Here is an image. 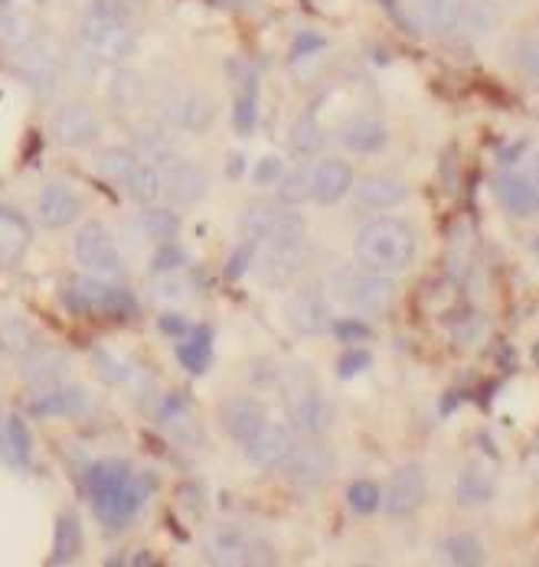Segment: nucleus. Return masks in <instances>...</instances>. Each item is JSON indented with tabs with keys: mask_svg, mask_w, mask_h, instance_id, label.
Returning <instances> with one entry per match:
<instances>
[{
	"mask_svg": "<svg viewBox=\"0 0 539 567\" xmlns=\"http://www.w3.org/2000/svg\"><path fill=\"white\" fill-rule=\"evenodd\" d=\"M85 493H89L95 518L109 532H121L124 525H131L138 518V512L144 509V499H148V486H144L141 473H134L131 463L112 460V456L89 466Z\"/></svg>",
	"mask_w": 539,
	"mask_h": 567,
	"instance_id": "f257e3e1",
	"label": "nucleus"
},
{
	"mask_svg": "<svg viewBox=\"0 0 539 567\" xmlns=\"http://www.w3.org/2000/svg\"><path fill=\"white\" fill-rule=\"evenodd\" d=\"M354 258L373 275L396 278L416 261V231L399 219H373L354 238Z\"/></svg>",
	"mask_w": 539,
	"mask_h": 567,
	"instance_id": "f03ea898",
	"label": "nucleus"
},
{
	"mask_svg": "<svg viewBox=\"0 0 539 567\" xmlns=\"http://www.w3.org/2000/svg\"><path fill=\"white\" fill-rule=\"evenodd\" d=\"M75 37H79L82 50L99 62H121V59L134 56V50H138V30L131 27V20H124L115 10H109L95 0L82 13Z\"/></svg>",
	"mask_w": 539,
	"mask_h": 567,
	"instance_id": "7ed1b4c3",
	"label": "nucleus"
},
{
	"mask_svg": "<svg viewBox=\"0 0 539 567\" xmlns=\"http://www.w3.org/2000/svg\"><path fill=\"white\" fill-rule=\"evenodd\" d=\"M327 293L347 313L379 317L393 303V281L386 275H373L366 268H337L327 281Z\"/></svg>",
	"mask_w": 539,
	"mask_h": 567,
	"instance_id": "20e7f679",
	"label": "nucleus"
},
{
	"mask_svg": "<svg viewBox=\"0 0 539 567\" xmlns=\"http://www.w3.org/2000/svg\"><path fill=\"white\" fill-rule=\"evenodd\" d=\"M203 558L210 565L223 567L272 565L275 561V548L255 528H245V525H216L203 538Z\"/></svg>",
	"mask_w": 539,
	"mask_h": 567,
	"instance_id": "39448f33",
	"label": "nucleus"
},
{
	"mask_svg": "<svg viewBox=\"0 0 539 567\" xmlns=\"http://www.w3.org/2000/svg\"><path fill=\"white\" fill-rule=\"evenodd\" d=\"M282 392H285V411H288L292 431H298L304 437H317L330 427V404L314 389V379L307 375L304 365L285 375Z\"/></svg>",
	"mask_w": 539,
	"mask_h": 567,
	"instance_id": "423d86ee",
	"label": "nucleus"
},
{
	"mask_svg": "<svg viewBox=\"0 0 539 567\" xmlns=\"http://www.w3.org/2000/svg\"><path fill=\"white\" fill-rule=\"evenodd\" d=\"M62 303L72 313H82V317L99 313V317H109V320H128L138 310V303H134V297L128 290L109 287V284L95 281V278H75V281L65 284Z\"/></svg>",
	"mask_w": 539,
	"mask_h": 567,
	"instance_id": "0eeeda50",
	"label": "nucleus"
},
{
	"mask_svg": "<svg viewBox=\"0 0 539 567\" xmlns=\"http://www.w3.org/2000/svg\"><path fill=\"white\" fill-rule=\"evenodd\" d=\"M242 231L248 241H275V238H304V219L295 209L275 206V203H252L242 213Z\"/></svg>",
	"mask_w": 539,
	"mask_h": 567,
	"instance_id": "6e6552de",
	"label": "nucleus"
},
{
	"mask_svg": "<svg viewBox=\"0 0 539 567\" xmlns=\"http://www.w3.org/2000/svg\"><path fill=\"white\" fill-rule=\"evenodd\" d=\"M301 265H304V238H275V241H262L258 245V281L265 287H285L298 278Z\"/></svg>",
	"mask_w": 539,
	"mask_h": 567,
	"instance_id": "1a4fd4ad",
	"label": "nucleus"
},
{
	"mask_svg": "<svg viewBox=\"0 0 539 567\" xmlns=\"http://www.w3.org/2000/svg\"><path fill=\"white\" fill-rule=\"evenodd\" d=\"M72 255L79 261V268H85L89 275H115L121 271V255L112 231L102 223H85L79 228L75 241H72Z\"/></svg>",
	"mask_w": 539,
	"mask_h": 567,
	"instance_id": "9d476101",
	"label": "nucleus"
},
{
	"mask_svg": "<svg viewBox=\"0 0 539 567\" xmlns=\"http://www.w3.org/2000/svg\"><path fill=\"white\" fill-rule=\"evenodd\" d=\"M245 460L258 470H282L288 463V456L295 454V434L285 424L265 421L245 444H240Z\"/></svg>",
	"mask_w": 539,
	"mask_h": 567,
	"instance_id": "9b49d317",
	"label": "nucleus"
},
{
	"mask_svg": "<svg viewBox=\"0 0 539 567\" xmlns=\"http://www.w3.org/2000/svg\"><path fill=\"white\" fill-rule=\"evenodd\" d=\"M216 117V109L213 102L203 95V92H193V89H177L171 95H164L161 102V121L177 127V131H206Z\"/></svg>",
	"mask_w": 539,
	"mask_h": 567,
	"instance_id": "f8f14e48",
	"label": "nucleus"
},
{
	"mask_svg": "<svg viewBox=\"0 0 539 567\" xmlns=\"http://www.w3.org/2000/svg\"><path fill=\"white\" fill-rule=\"evenodd\" d=\"M50 134L60 141L62 147H89L95 144V137L102 134V121L89 105H62L50 117Z\"/></svg>",
	"mask_w": 539,
	"mask_h": 567,
	"instance_id": "ddd939ff",
	"label": "nucleus"
},
{
	"mask_svg": "<svg viewBox=\"0 0 539 567\" xmlns=\"http://www.w3.org/2000/svg\"><path fill=\"white\" fill-rule=\"evenodd\" d=\"M164 171V196L174 206H193L206 196L210 189V176L203 167H196L193 161H180L174 157L171 164L161 167Z\"/></svg>",
	"mask_w": 539,
	"mask_h": 567,
	"instance_id": "4468645a",
	"label": "nucleus"
},
{
	"mask_svg": "<svg viewBox=\"0 0 539 567\" xmlns=\"http://www.w3.org/2000/svg\"><path fill=\"white\" fill-rule=\"evenodd\" d=\"M285 323L292 333L298 337H317L327 323H330V313H327V300L317 293V290H298L285 300Z\"/></svg>",
	"mask_w": 539,
	"mask_h": 567,
	"instance_id": "2eb2a0df",
	"label": "nucleus"
},
{
	"mask_svg": "<svg viewBox=\"0 0 539 567\" xmlns=\"http://www.w3.org/2000/svg\"><path fill=\"white\" fill-rule=\"evenodd\" d=\"M157 424H161V431H164L177 447L193 451V447H200V444H203L200 421H196V414L190 411V404H186V398L183 395H171L161 401Z\"/></svg>",
	"mask_w": 539,
	"mask_h": 567,
	"instance_id": "dca6fc26",
	"label": "nucleus"
},
{
	"mask_svg": "<svg viewBox=\"0 0 539 567\" xmlns=\"http://www.w3.org/2000/svg\"><path fill=\"white\" fill-rule=\"evenodd\" d=\"M282 470L288 473V480L295 486L314 489L334 473V454L327 447H321V444H298L295 454L288 456V463Z\"/></svg>",
	"mask_w": 539,
	"mask_h": 567,
	"instance_id": "f3484780",
	"label": "nucleus"
},
{
	"mask_svg": "<svg viewBox=\"0 0 539 567\" xmlns=\"http://www.w3.org/2000/svg\"><path fill=\"white\" fill-rule=\"evenodd\" d=\"M421 499H425V470L419 463H406L403 470L393 473L383 496V509L389 515H409L419 509Z\"/></svg>",
	"mask_w": 539,
	"mask_h": 567,
	"instance_id": "a211bd4d",
	"label": "nucleus"
},
{
	"mask_svg": "<svg viewBox=\"0 0 539 567\" xmlns=\"http://www.w3.org/2000/svg\"><path fill=\"white\" fill-rule=\"evenodd\" d=\"M27 411L33 417H79L89 411V392L79 385H53L40 389L37 395L27 401Z\"/></svg>",
	"mask_w": 539,
	"mask_h": 567,
	"instance_id": "6ab92c4d",
	"label": "nucleus"
},
{
	"mask_svg": "<svg viewBox=\"0 0 539 567\" xmlns=\"http://www.w3.org/2000/svg\"><path fill=\"white\" fill-rule=\"evenodd\" d=\"M265 421H268V414L255 398L230 395L220 404V424L236 444H245Z\"/></svg>",
	"mask_w": 539,
	"mask_h": 567,
	"instance_id": "aec40b11",
	"label": "nucleus"
},
{
	"mask_svg": "<svg viewBox=\"0 0 539 567\" xmlns=\"http://www.w3.org/2000/svg\"><path fill=\"white\" fill-rule=\"evenodd\" d=\"M37 216H40V223L47 228L72 226L82 216V199L65 183H50L37 196Z\"/></svg>",
	"mask_w": 539,
	"mask_h": 567,
	"instance_id": "412c9836",
	"label": "nucleus"
},
{
	"mask_svg": "<svg viewBox=\"0 0 539 567\" xmlns=\"http://www.w3.org/2000/svg\"><path fill=\"white\" fill-rule=\"evenodd\" d=\"M20 72L27 75V82L40 92V95H50L57 89V79H60V53L50 40H37L30 43L27 50H20Z\"/></svg>",
	"mask_w": 539,
	"mask_h": 567,
	"instance_id": "4be33fe9",
	"label": "nucleus"
},
{
	"mask_svg": "<svg viewBox=\"0 0 539 567\" xmlns=\"http://www.w3.org/2000/svg\"><path fill=\"white\" fill-rule=\"evenodd\" d=\"M307 176H311V199L321 206H334L354 189V173L344 161H317Z\"/></svg>",
	"mask_w": 539,
	"mask_h": 567,
	"instance_id": "5701e85b",
	"label": "nucleus"
},
{
	"mask_svg": "<svg viewBox=\"0 0 539 567\" xmlns=\"http://www.w3.org/2000/svg\"><path fill=\"white\" fill-rule=\"evenodd\" d=\"M65 372H69V359L53 346H37L30 355L20 359V375L27 385H37V392L60 385Z\"/></svg>",
	"mask_w": 539,
	"mask_h": 567,
	"instance_id": "b1692460",
	"label": "nucleus"
},
{
	"mask_svg": "<svg viewBox=\"0 0 539 567\" xmlns=\"http://www.w3.org/2000/svg\"><path fill=\"white\" fill-rule=\"evenodd\" d=\"M494 196L497 203L517 216V219H530L539 213V193L537 186L530 183V176H517V173H500L494 179Z\"/></svg>",
	"mask_w": 539,
	"mask_h": 567,
	"instance_id": "393cba45",
	"label": "nucleus"
},
{
	"mask_svg": "<svg viewBox=\"0 0 539 567\" xmlns=\"http://www.w3.org/2000/svg\"><path fill=\"white\" fill-rule=\"evenodd\" d=\"M33 40H37L33 13H30L27 7H20L17 0L3 3V7H0V47L10 50V53H20V50H27Z\"/></svg>",
	"mask_w": 539,
	"mask_h": 567,
	"instance_id": "a878e982",
	"label": "nucleus"
},
{
	"mask_svg": "<svg viewBox=\"0 0 539 567\" xmlns=\"http://www.w3.org/2000/svg\"><path fill=\"white\" fill-rule=\"evenodd\" d=\"M30 238H33V228H30V223H27L17 209L0 206V268L17 265V261L27 255Z\"/></svg>",
	"mask_w": 539,
	"mask_h": 567,
	"instance_id": "bb28decb",
	"label": "nucleus"
},
{
	"mask_svg": "<svg viewBox=\"0 0 539 567\" xmlns=\"http://www.w3.org/2000/svg\"><path fill=\"white\" fill-rule=\"evenodd\" d=\"M354 199H357V206L373 209V213L393 209L406 199V183H399L393 176H366L354 186Z\"/></svg>",
	"mask_w": 539,
	"mask_h": 567,
	"instance_id": "cd10ccee",
	"label": "nucleus"
},
{
	"mask_svg": "<svg viewBox=\"0 0 539 567\" xmlns=\"http://www.w3.org/2000/svg\"><path fill=\"white\" fill-rule=\"evenodd\" d=\"M497 23H500V7L494 0H468L461 3L451 30H458L468 40H484L497 30Z\"/></svg>",
	"mask_w": 539,
	"mask_h": 567,
	"instance_id": "c85d7f7f",
	"label": "nucleus"
},
{
	"mask_svg": "<svg viewBox=\"0 0 539 567\" xmlns=\"http://www.w3.org/2000/svg\"><path fill=\"white\" fill-rule=\"evenodd\" d=\"M177 362L190 375H203L213 365V330L193 327L177 346Z\"/></svg>",
	"mask_w": 539,
	"mask_h": 567,
	"instance_id": "c756f323",
	"label": "nucleus"
},
{
	"mask_svg": "<svg viewBox=\"0 0 539 567\" xmlns=\"http://www.w3.org/2000/svg\"><path fill=\"white\" fill-rule=\"evenodd\" d=\"M494 493H497V483H494V476H490V470L484 463L465 466L458 483H455V496H458L461 506H484V503L494 499Z\"/></svg>",
	"mask_w": 539,
	"mask_h": 567,
	"instance_id": "7c9ffc66",
	"label": "nucleus"
},
{
	"mask_svg": "<svg viewBox=\"0 0 539 567\" xmlns=\"http://www.w3.org/2000/svg\"><path fill=\"white\" fill-rule=\"evenodd\" d=\"M340 144L350 154H376L386 147V127L376 117H354L340 131Z\"/></svg>",
	"mask_w": 539,
	"mask_h": 567,
	"instance_id": "2f4dec72",
	"label": "nucleus"
},
{
	"mask_svg": "<svg viewBox=\"0 0 539 567\" xmlns=\"http://www.w3.org/2000/svg\"><path fill=\"white\" fill-rule=\"evenodd\" d=\"M33 451V437L30 427L23 424V417H0V460L13 463V466H27Z\"/></svg>",
	"mask_w": 539,
	"mask_h": 567,
	"instance_id": "473e14b6",
	"label": "nucleus"
},
{
	"mask_svg": "<svg viewBox=\"0 0 539 567\" xmlns=\"http://www.w3.org/2000/svg\"><path fill=\"white\" fill-rule=\"evenodd\" d=\"M82 551V522L75 512H62L57 518V535H53V555L50 565H72Z\"/></svg>",
	"mask_w": 539,
	"mask_h": 567,
	"instance_id": "72a5a7b5",
	"label": "nucleus"
},
{
	"mask_svg": "<svg viewBox=\"0 0 539 567\" xmlns=\"http://www.w3.org/2000/svg\"><path fill=\"white\" fill-rule=\"evenodd\" d=\"M124 189H128V196H131L134 203L151 206V203H157V199L164 196V171H161L157 164H151V161H141V164L134 167V173L128 176Z\"/></svg>",
	"mask_w": 539,
	"mask_h": 567,
	"instance_id": "f704fd0d",
	"label": "nucleus"
},
{
	"mask_svg": "<svg viewBox=\"0 0 539 567\" xmlns=\"http://www.w3.org/2000/svg\"><path fill=\"white\" fill-rule=\"evenodd\" d=\"M465 0H413V17L421 30H451Z\"/></svg>",
	"mask_w": 539,
	"mask_h": 567,
	"instance_id": "c9c22d12",
	"label": "nucleus"
},
{
	"mask_svg": "<svg viewBox=\"0 0 539 567\" xmlns=\"http://www.w3.org/2000/svg\"><path fill=\"white\" fill-rule=\"evenodd\" d=\"M138 164H141V157L131 147H105L95 154V173L112 186H124Z\"/></svg>",
	"mask_w": 539,
	"mask_h": 567,
	"instance_id": "e433bc0d",
	"label": "nucleus"
},
{
	"mask_svg": "<svg viewBox=\"0 0 539 567\" xmlns=\"http://www.w3.org/2000/svg\"><path fill=\"white\" fill-rule=\"evenodd\" d=\"M37 333L27 320L20 317H0V352L13 355V359H23L37 349Z\"/></svg>",
	"mask_w": 539,
	"mask_h": 567,
	"instance_id": "4c0bfd02",
	"label": "nucleus"
},
{
	"mask_svg": "<svg viewBox=\"0 0 539 567\" xmlns=\"http://www.w3.org/2000/svg\"><path fill=\"white\" fill-rule=\"evenodd\" d=\"M138 228H141V235L144 238H151V241H174L180 231V216L174 209H164V206H148L144 213H138Z\"/></svg>",
	"mask_w": 539,
	"mask_h": 567,
	"instance_id": "58836bf2",
	"label": "nucleus"
},
{
	"mask_svg": "<svg viewBox=\"0 0 539 567\" xmlns=\"http://www.w3.org/2000/svg\"><path fill=\"white\" fill-rule=\"evenodd\" d=\"M134 144L141 147V161H151V164H157V167H164V164H171V161L177 157L171 137H167V131H164L161 124L138 127V131H134Z\"/></svg>",
	"mask_w": 539,
	"mask_h": 567,
	"instance_id": "ea45409f",
	"label": "nucleus"
},
{
	"mask_svg": "<svg viewBox=\"0 0 539 567\" xmlns=\"http://www.w3.org/2000/svg\"><path fill=\"white\" fill-rule=\"evenodd\" d=\"M288 144H292V154H295V157H314V154L321 151V144H324V131H321V124H317L314 112H304L295 117Z\"/></svg>",
	"mask_w": 539,
	"mask_h": 567,
	"instance_id": "a19ab883",
	"label": "nucleus"
},
{
	"mask_svg": "<svg viewBox=\"0 0 539 567\" xmlns=\"http://www.w3.org/2000/svg\"><path fill=\"white\" fill-rule=\"evenodd\" d=\"M144 99V79L134 69H115L109 79V102L119 109H134Z\"/></svg>",
	"mask_w": 539,
	"mask_h": 567,
	"instance_id": "79ce46f5",
	"label": "nucleus"
},
{
	"mask_svg": "<svg viewBox=\"0 0 539 567\" xmlns=\"http://www.w3.org/2000/svg\"><path fill=\"white\" fill-rule=\"evenodd\" d=\"M441 561L455 567L484 565V545L475 535H451L441 542Z\"/></svg>",
	"mask_w": 539,
	"mask_h": 567,
	"instance_id": "37998d69",
	"label": "nucleus"
},
{
	"mask_svg": "<svg viewBox=\"0 0 539 567\" xmlns=\"http://www.w3.org/2000/svg\"><path fill=\"white\" fill-rule=\"evenodd\" d=\"M154 300L164 303V307H180L193 297V284L186 275L177 271H164V275H154V287H151Z\"/></svg>",
	"mask_w": 539,
	"mask_h": 567,
	"instance_id": "c03bdc74",
	"label": "nucleus"
},
{
	"mask_svg": "<svg viewBox=\"0 0 539 567\" xmlns=\"http://www.w3.org/2000/svg\"><path fill=\"white\" fill-rule=\"evenodd\" d=\"M92 369H95L99 379L109 382V385H128V382L134 379V369H131L121 355H115L112 349H105V346L92 349Z\"/></svg>",
	"mask_w": 539,
	"mask_h": 567,
	"instance_id": "a18cd8bd",
	"label": "nucleus"
},
{
	"mask_svg": "<svg viewBox=\"0 0 539 567\" xmlns=\"http://www.w3.org/2000/svg\"><path fill=\"white\" fill-rule=\"evenodd\" d=\"M255 121H258V79L248 75L242 82L240 95H236V112H233V124L240 134H252L255 131Z\"/></svg>",
	"mask_w": 539,
	"mask_h": 567,
	"instance_id": "49530a36",
	"label": "nucleus"
},
{
	"mask_svg": "<svg viewBox=\"0 0 539 567\" xmlns=\"http://www.w3.org/2000/svg\"><path fill=\"white\" fill-rule=\"evenodd\" d=\"M275 186H278V203H285V206H298L304 199H311V176L301 167L292 173H282V179Z\"/></svg>",
	"mask_w": 539,
	"mask_h": 567,
	"instance_id": "de8ad7c7",
	"label": "nucleus"
},
{
	"mask_svg": "<svg viewBox=\"0 0 539 567\" xmlns=\"http://www.w3.org/2000/svg\"><path fill=\"white\" fill-rule=\"evenodd\" d=\"M347 503H350V509L359 512V515H369V512H376L383 506V493H379L376 483L357 480V483L347 486Z\"/></svg>",
	"mask_w": 539,
	"mask_h": 567,
	"instance_id": "09e8293b",
	"label": "nucleus"
},
{
	"mask_svg": "<svg viewBox=\"0 0 539 567\" xmlns=\"http://www.w3.org/2000/svg\"><path fill=\"white\" fill-rule=\"evenodd\" d=\"M186 265V251L180 248L177 241H161L154 258H151V271L154 275H164V271H177Z\"/></svg>",
	"mask_w": 539,
	"mask_h": 567,
	"instance_id": "8fccbe9b",
	"label": "nucleus"
},
{
	"mask_svg": "<svg viewBox=\"0 0 539 567\" xmlns=\"http://www.w3.org/2000/svg\"><path fill=\"white\" fill-rule=\"evenodd\" d=\"M373 365V355L366 352V349H359V346H350L344 355H340V362H337V375L340 379H354L359 372H366Z\"/></svg>",
	"mask_w": 539,
	"mask_h": 567,
	"instance_id": "3c124183",
	"label": "nucleus"
},
{
	"mask_svg": "<svg viewBox=\"0 0 539 567\" xmlns=\"http://www.w3.org/2000/svg\"><path fill=\"white\" fill-rule=\"evenodd\" d=\"M324 47H327V40L321 37V33H314V30H304L295 37V43H292V59L298 62V59H311L317 56V53H324Z\"/></svg>",
	"mask_w": 539,
	"mask_h": 567,
	"instance_id": "603ef678",
	"label": "nucleus"
},
{
	"mask_svg": "<svg viewBox=\"0 0 539 567\" xmlns=\"http://www.w3.org/2000/svg\"><path fill=\"white\" fill-rule=\"evenodd\" d=\"M282 173H285V164H282L278 157H262V161L255 164V171H252V179H255L258 186H272V183L282 179Z\"/></svg>",
	"mask_w": 539,
	"mask_h": 567,
	"instance_id": "864d4df0",
	"label": "nucleus"
},
{
	"mask_svg": "<svg viewBox=\"0 0 539 567\" xmlns=\"http://www.w3.org/2000/svg\"><path fill=\"white\" fill-rule=\"evenodd\" d=\"M334 333L347 342V346H357L359 340H369L373 337V330L366 323H359V320H337L334 323Z\"/></svg>",
	"mask_w": 539,
	"mask_h": 567,
	"instance_id": "5fc2aeb1",
	"label": "nucleus"
},
{
	"mask_svg": "<svg viewBox=\"0 0 539 567\" xmlns=\"http://www.w3.org/2000/svg\"><path fill=\"white\" fill-rule=\"evenodd\" d=\"M157 330L164 333V337H186L193 327H190V320L186 317H180V313H161V320H157Z\"/></svg>",
	"mask_w": 539,
	"mask_h": 567,
	"instance_id": "6e6d98bb",
	"label": "nucleus"
},
{
	"mask_svg": "<svg viewBox=\"0 0 539 567\" xmlns=\"http://www.w3.org/2000/svg\"><path fill=\"white\" fill-rule=\"evenodd\" d=\"M520 65H523L527 79H533L539 85V43L537 47H527V50L520 53Z\"/></svg>",
	"mask_w": 539,
	"mask_h": 567,
	"instance_id": "4d7b16f0",
	"label": "nucleus"
},
{
	"mask_svg": "<svg viewBox=\"0 0 539 567\" xmlns=\"http://www.w3.org/2000/svg\"><path fill=\"white\" fill-rule=\"evenodd\" d=\"M530 183L537 186V193H539V157L533 161V171H530Z\"/></svg>",
	"mask_w": 539,
	"mask_h": 567,
	"instance_id": "13d9d810",
	"label": "nucleus"
},
{
	"mask_svg": "<svg viewBox=\"0 0 539 567\" xmlns=\"http://www.w3.org/2000/svg\"><path fill=\"white\" fill-rule=\"evenodd\" d=\"M233 3H245V0H233Z\"/></svg>",
	"mask_w": 539,
	"mask_h": 567,
	"instance_id": "bf43d9fd",
	"label": "nucleus"
},
{
	"mask_svg": "<svg viewBox=\"0 0 539 567\" xmlns=\"http://www.w3.org/2000/svg\"><path fill=\"white\" fill-rule=\"evenodd\" d=\"M537 362H539V346H537Z\"/></svg>",
	"mask_w": 539,
	"mask_h": 567,
	"instance_id": "052dcab7",
	"label": "nucleus"
}]
</instances>
